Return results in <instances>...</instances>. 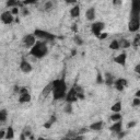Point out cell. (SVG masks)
I'll return each instance as SVG.
<instances>
[{"instance_id": "obj_9", "label": "cell", "mask_w": 140, "mask_h": 140, "mask_svg": "<svg viewBox=\"0 0 140 140\" xmlns=\"http://www.w3.org/2000/svg\"><path fill=\"white\" fill-rule=\"evenodd\" d=\"M140 28V18L138 19H130L128 23V30L130 32H137Z\"/></svg>"}, {"instance_id": "obj_40", "label": "cell", "mask_w": 140, "mask_h": 140, "mask_svg": "<svg viewBox=\"0 0 140 140\" xmlns=\"http://www.w3.org/2000/svg\"><path fill=\"white\" fill-rule=\"evenodd\" d=\"M107 36H108L107 33H101V35H100V37H98V38H100V39H104V38L107 37Z\"/></svg>"}, {"instance_id": "obj_41", "label": "cell", "mask_w": 140, "mask_h": 140, "mask_svg": "<svg viewBox=\"0 0 140 140\" xmlns=\"http://www.w3.org/2000/svg\"><path fill=\"white\" fill-rule=\"evenodd\" d=\"M86 131H88V128H82V129H80L79 131H77V134H78V135H82V134L86 133Z\"/></svg>"}, {"instance_id": "obj_47", "label": "cell", "mask_w": 140, "mask_h": 140, "mask_svg": "<svg viewBox=\"0 0 140 140\" xmlns=\"http://www.w3.org/2000/svg\"><path fill=\"white\" fill-rule=\"evenodd\" d=\"M76 54H77V51H76V49H72V51H71V55L75 56Z\"/></svg>"}, {"instance_id": "obj_13", "label": "cell", "mask_w": 140, "mask_h": 140, "mask_svg": "<svg viewBox=\"0 0 140 140\" xmlns=\"http://www.w3.org/2000/svg\"><path fill=\"white\" fill-rule=\"evenodd\" d=\"M85 18H86V20H89V21H93V20L95 19V9H94L93 7L86 10Z\"/></svg>"}, {"instance_id": "obj_44", "label": "cell", "mask_w": 140, "mask_h": 140, "mask_svg": "<svg viewBox=\"0 0 140 140\" xmlns=\"http://www.w3.org/2000/svg\"><path fill=\"white\" fill-rule=\"evenodd\" d=\"M13 91L16 93V92H20V86H18V85H14V89H13Z\"/></svg>"}, {"instance_id": "obj_11", "label": "cell", "mask_w": 140, "mask_h": 140, "mask_svg": "<svg viewBox=\"0 0 140 140\" xmlns=\"http://www.w3.org/2000/svg\"><path fill=\"white\" fill-rule=\"evenodd\" d=\"M20 69L22 70V72H24V73H28V72L32 71V66L25 60V58H22L21 65H20Z\"/></svg>"}, {"instance_id": "obj_2", "label": "cell", "mask_w": 140, "mask_h": 140, "mask_svg": "<svg viewBox=\"0 0 140 140\" xmlns=\"http://www.w3.org/2000/svg\"><path fill=\"white\" fill-rule=\"evenodd\" d=\"M48 53V48L46 44L43 42H36V44L31 48V55L34 56L35 58H43Z\"/></svg>"}, {"instance_id": "obj_36", "label": "cell", "mask_w": 140, "mask_h": 140, "mask_svg": "<svg viewBox=\"0 0 140 140\" xmlns=\"http://www.w3.org/2000/svg\"><path fill=\"white\" fill-rule=\"evenodd\" d=\"M117 135H118V139H123L126 136V133L125 131H121V133H118Z\"/></svg>"}, {"instance_id": "obj_38", "label": "cell", "mask_w": 140, "mask_h": 140, "mask_svg": "<svg viewBox=\"0 0 140 140\" xmlns=\"http://www.w3.org/2000/svg\"><path fill=\"white\" fill-rule=\"evenodd\" d=\"M135 72L138 73V75L140 76V64H138V65L135 67Z\"/></svg>"}, {"instance_id": "obj_24", "label": "cell", "mask_w": 140, "mask_h": 140, "mask_svg": "<svg viewBox=\"0 0 140 140\" xmlns=\"http://www.w3.org/2000/svg\"><path fill=\"white\" fill-rule=\"evenodd\" d=\"M122 119V115L119 114V113H114V114H112V116H111V121L112 122H119Z\"/></svg>"}, {"instance_id": "obj_50", "label": "cell", "mask_w": 140, "mask_h": 140, "mask_svg": "<svg viewBox=\"0 0 140 140\" xmlns=\"http://www.w3.org/2000/svg\"><path fill=\"white\" fill-rule=\"evenodd\" d=\"M37 140H47V139H45V138H42V137H39Z\"/></svg>"}, {"instance_id": "obj_16", "label": "cell", "mask_w": 140, "mask_h": 140, "mask_svg": "<svg viewBox=\"0 0 140 140\" xmlns=\"http://www.w3.org/2000/svg\"><path fill=\"white\" fill-rule=\"evenodd\" d=\"M53 88H54V86H53V82H51V83H48V84L44 88V90H43V92H42V96H43L44 98H45V97H47V96H48V94L53 91Z\"/></svg>"}, {"instance_id": "obj_39", "label": "cell", "mask_w": 140, "mask_h": 140, "mask_svg": "<svg viewBox=\"0 0 140 140\" xmlns=\"http://www.w3.org/2000/svg\"><path fill=\"white\" fill-rule=\"evenodd\" d=\"M135 126H136V122H129L128 125H127V128H133Z\"/></svg>"}, {"instance_id": "obj_3", "label": "cell", "mask_w": 140, "mask_h": 140, "mask_svg": "<svg viewBox=\"0 0 140 140\" xmlns=\"http://www.w3.org/2000/svg\"><path fill=\"white\" fill-rule=\"evenodd\" d=\"M138 18H140V0H134L131 2L130 19H138Z\"/></svg>"}, {"instance_id": "obj_10", "label": "cell", "mask_w": 140, "mask_h": 140, "mask_svg": "<svg viewBox=\"0 0 140 140\" xmlns=\"http://www.w3.org/2000/svg\"><path fill=\"white\" fill-rule=\"evenodd\" d=\"M114 85H115V88H116V90L117 91H123L124 90V88L127 85V80L126 79H124V78H121V79H117V80H115V83H114Z\"/></svg>"}, {"instance_id": "obj_49", "label": "cell", "mask_w": 140, "mask_h": 140, "mask_svg": "<svg viewBox=\"0 0 140 140\" xmlns=\"http://www.w3.org/2000/svg\"><path fill=\"white\" fill-rule=\"evenodd\" d=\"M76 26H77L76 24H73V27H72V30H73V31H77V27H76Z\"/></svg>"}, {"instance_id": "obj_30", "label": "cell", "mask_w": 140, "mask_h": 140, "mask_svg": "<svg viewBox=\"0 0 140 140\" xmlns=\"http://www.w3.org/2000/svg\"><path fill=\"white\" fill-rule=\"evenodd\" d=\"M21 14L23 16H26V15L30 14V11H28L27 8H21Z\"/></svg>"}, {"instance_id": "obj_48", "label": "cell", "mask_w": 140, "mask_h": 140, "mask_svg": "<svg viewBox=\"0 0 140 140\" xmlns=\"http://www.w3.org/2000/svg\"><path fill=\"white\" fill-rule=\"evenodd\" d=\"M60 140H72V138H68V137H65V138L60 139Z\"/></svg>"}, {"instance_id": "obj_43", "label": "cell", "mask_w": 140, "mask_h": 140, "mask_svg": "<svg viewBox=\"0 0 140 140\" xmlns=\"http://www.w3.org/2000/svg\"><path fill=\"white\" fill-rule=\"evenodd\" d=\"M72 140H83V136H81V135H79V136H77V137H75V138H72Z\"/></svg>"}, {"instance_id": "obj_7", "label": "cell", "mask_w": 140, "mask_h": 140, "mask_svg": "<svg viewBox=\"0 0 140 140\" xmlns=\"http://www.w3.org/2000/svg\"><path fill=\"white\" fill-rule=\"evenodd\" d=\"M105 27V24L103 22H95L92 24V33L97 37H100L101 32L103 31V28Z\"/></svg>"}, {"instance_id": "obj_12", "label": "cell", "mask_w": 140, "mask_h": 140, "mask_svg": "<svg viewBox=\"0 0 140 140\" xmlns=\"http://www.w3.org/2000/svg\"><path fill=\"white\" fill-rule=\"evenodd\" d=\"M126 58H127V54L126 53H122V54H119L118 56H116L114 58V61L118 65H122V66H125L126 64Z\"/></svg>"}, {"instance_id": "obj_33", "label": "cell", "mask_w": 140, "mask_h": 140, "mask_svg": "<svg viewBox=\"0 0 140 140\" xmlns=\"http://www.w3.org/2000/svg\"><path fill=\"white\" fill-rule=\"evenodd\" d=\"M19 12H20V9H19V8H13V9L11 10V13L13 14V15L19 14Z\"/></svg>"}, {"instance_id": "obj_8", "label": "cell", "mask_w": 140, "mask_h": 140, "mask_svg": "<svg viewBox=\"0 0 140 140\" xmlns=\"http://www.w3.org/2000/svg\"><path fill=\"white\" fill-rule=\"evenodd\" d=\"M0 19H1V21L2 23H5V24H10L13 22V14L11 13L10 11H5V12H2L1 15H0Z\"/></svg>"}, {"instance_id": "obj_19", "label": "cell", "mask_w": 140, "mask_h": 140, "mask_svg": "<svg viewBox=\"0 0 140 140\" xmlns=\"http://www.w3.org/2000/svg\"><path fill=\"white\" fill-rule=\"evenodd\" d=\"M31 101V95L30 93H25V94H22V95H20L19 97V102L20 103H28Z\"/></svg>"}, {"instance_id": "obj_4", "label": "cell", "mask_w": 140, "mask_h": 140, "mask_svg": "<svg viewBox=\"0 0 140 140\" xmlns=\"http://www.w3.org/2000/svg\"><path fill=\"white\" fill-rule=\"evenodd\" d=\"M34 35L35 37H39V38H43V39H46V41H53L56 38V36L54 34L46 31H43V30H35L34 31Z\"/></svg>"}, {"instance_id": "obj_31", "label": "cell", "mask_w": 140, "mask_h": 140, "mask_svg": "<svg viewBox=\"0 0 140 140\" xmlns=\"http://www.w3.org/2000/svg\"><path fill=\"white\" fill-rule=\"evenodd\" d=\"M96 82H97V83H103V82H104V80H103V78H102V76H101L100 71L97 72V77H96Z\"/></svg>"}, {"instance_id": "obj_51", "label": "cell", "mask_w": 140, "mask_h": 140, "mask_svg": "<svg viewBox=\"0 0 140 140\" xmlns=\"http://www.w3.org/2000/svg\"><path fill=\"white\" fill-rule=\"evenodd\" d=\"M139 79H140V76H139Z\"/></svg>"}, {"instance_id": "obj_52", "label": "cell", "mask_w": 140, "mask_h": 140, "mask_svg": "<svg viewBox=\"0 0 140 140\" xmlns=\"http://www.w3.org/2000/svg\"><path fill=\"white\" fill-rule=\"evenodd\" d=\"M93 140H95V139H93Z\"/></svg>"}, {"instance_id": "obj_34", "label": "cell", "mask_w": 140, "mask_h": 140, "mask_svg": "<svg viewBox=\"0 0 140 140\" xmlns=\"http://www.w3.org/2000/svg\"><path fill=\"white\" fill-rule=\"evenodd\" d=\"M6 135H7V130H1L0 131V139H3V138H6Z\"/></svg>"}, {"instance_id": "obj_6", "label": "cell", "mask_w": 140, "mask_h": 140, "mask_svg": "<svg viewBox=\"0 0 140 140\" xmlns=\"http://www.w3.org/2000/svg\"><path fill=\"white\" fill-rule=\"evenodd\" d=\"M23 44H24V46L27 47V48H32L34 45L36 44V41H35V36L34 34H27L24 36V38H23Z\"/></svg>"}, {"instance_id": "obj_17", "label": "cell", "mask_w": 140, "mask_h": 140, "mask_svg": "<svg viewBox=\"0 0 140 140\" xmlns=\"http://www.w3.org/2000/svg\"><path fill=\"white\" fill-rule=\"evenodd\" d=\"M70 15L72 18H78L80 15V7L79 6H75L73 8L70 9Z\"/></svg>"}, {"instance_id": "obj_27", "label": "cell", "mask_w": 140, "mask_h": 140, "mask_svg": "<svg viewBox=\"0 0 140 140\" xmlns=\"http://www.w3.org/2000/svg\"><path fill=\"white\" fill-rule=\"evenodd\" d=\"M133 46H135V47H138V46H140V35H137L135 37V39H134V42H133Z\"/></svg>"}, {"instance_id": "obj_25", "label": "cell", "mask_w": 140, "mask_h": 140, "mask_svg": "<svg viewBox=\"0 0 140 140\" xmlns=\"http://www.w3.org/2000/svg\"><path fill=\"white\" fill-rule=\"evenodd\" d=\"M7 119V111L6 109H1L0 111V122H6Z\"/></svg>"}, {"instance_id": "obj_5", "label": "cell", "mask_w": 140, "mask_h": 140, "mask_svg": "<svg viewBox=\"0 0 140 140\" xmlns=\"http://www.w3.org/2000/svg\"><path fill=\"white\" fill-rule=\"evenodd\" d=\"M78 100V92H77V89H76V85H73L71 89H70V91L67 93V95H66V101L67 103H73Z\"/></svg>"}, {"instance_id": "obj_1", "label": "cell", "mask_w": 140, "mask_h": 140, "mask_svg": "<svg viewBox=\"0 0 140 140\" xmlns=\"http://www.w3.org/2000/svg\"><path fill=\"white\" fill-rule=\"evenodd\" d=\"M53 95H54L55 100H61L63 97L67 95V84L64 78L61 79H57L53 81Z\"/></svg>"}, {"instance_id": "obj_42", "label": "cell", "mask_w": 140, "mask_h": 140, "mask_svg": "<svg viewBox=\"0 0 140 140\" xmlns=\"http://www.w3.org/2000/svg\"><path fill=\"white\" fill-rule=\"evenodd\" d=\"M51 127H52V124L49 122H47V123H45V124H44V128L48 129V128H51Z\"/></svg>"}, {"instance_id": "obj_35", "label": "cell", "mask_w": 140, "mask_h": 140, "mask_svg": "<svg viewBox=\"0 0 140 140\" xmlns=\"http://www.w3.org/2000/svg\"><path fill=\"white\" fill-rule=\"evenodd\" d=\"M56 121H57V118H56V116H55V115H53V116H51V119H49V123H51V124L53 125V124H54V123H56Z\"/></svg>"}, {"instance_id": "obj_32", "label": "cell", "mask_w": 140, "mask_h": 140, "mask_svg": "<svg viewBox=\"0 0 140 140\" xmlns=\"http://www.w3.org/2000/svg\"><path fill=\"white\" fill-rule=\"evenodd\" d=\"M133 105L134 106H140V98L135 97L134 101H133Z\"/></svg>"}, {"instance_id": "obj_26", "label": "cell", "mask_w": 140, "mask_h": 140, "mask_svg": "<svg viewBox=\"0 0 140 140\" xmlns=\"http://www.w3.org/2000/svg\"><path fill=\"white\" fill-rule=\"evenodd\" d=\"M53 7H54L53 2L52 1H47V2H45V5H44V10L45 11H51L53 9Z\"/></svg>"}, {"instance_id": "obj_18", "label": "cell", "mask_w": 140, "mask_h": 140, "mask_svg": "<svg viewBox=\"0 0 140 140\" xmlns=\"http://www.w3.org/2000/svg\"><path fill=\"white\" fill-rule=\"evenodd\" d=\"M102 127H103V122L100 121V122L93 123V124L90 126V129H92V130H94V131H98V130L102 129Z\"/></svg>"}, {"instance_id": "obj_15", "label": "cell", "mask_w": 140, "mask_h": 140, "mask_svg": "<svg viewBox=\"0 0 140 140\" xmlns=\"http://www.w3.org/2000/svg\"><path fill=\"white\" fill-rule=\"evenodd\" d=\"M104 82H105V84L106 85H114V83H115V80H114V76L113 75H111L109 72H106L105 73V80H104Z\"/></svg>"}, {"instance_id": "obj_28", "label": "cell", "mask_w": 140, "mask_h": 140, "mask_svg": "<svg viewBox=\"0 0 140 140\" xmlns=\"http://www.w3.org/2000/svg\"><path fill=\"white\" fill-rule=\"evenodd\" d=\"M65 113H67V114L72 113V105L70 104V103H68V104L65 106Z\"/></svg>"}, {"instance_id": "obj_45", "label": "cell", "mask_w": 140, "mask_h": 140, "mask_svg": "<svg viewBox=\"0 0 140 140\" xmlns=\"http://www.w3.org/2000/svg\"><path fill=\"white\" fill-rule=\"evenodd\" d=\"M20 140H26V136L24 135L23 133L21 134V136H20Z\"/></svg>"}, {"instance_id": "obj_37", "label": "cell", "mask_w": 140, "mask_h": 140, "mask_svg": "<svg viewBox=\"0 0 140 140\" xmlns=\"http://www.w3.org/2000/svg\"><path fill=\"white\" fill-rule=\"evenodd\" d=\"M20 95H22V94H25V93H27V89L26 88H21L20 89Z\"/></svg>"}, {"instance_id": "obj_22", "label": "cell", "mask_w": 140, "mask_h": 140, "mask_svg": "<svg viewBox=\"0 0 140 140\" xmlns=\"http://www.w3.org/2000/svg\"><path fill=\"white\" fill-rule=\"evenodd\" d=\"M111 109H112L114 113H119V112H121V109H122V103L121 102H116L112 106V108H111Z\"/></svg>"}, {"instance_id": "obj_29", "label": "cell", "mask_w": 140, "mask_h": 140, "mask_svg": "<svg viewBox=\"0 0 140 140\" xmlns=\"http://www.w3.org/2000/svg\"><path fill=\"white\" fill-rule=\"evenodd\" d=\"M73 39H75V42H76V44H78V45H80V46H81V45H83V39H82V38L80 37V36H79V35H76V36H75V38H73Z\"/></svg>"}, {"instance_id": "obj_46", "label": "cell", "mask_w": 140, "mask_h": 140, "mask_svg": "<svg viewBox=\"0 0 140 140\" xmlns=\"http://www.w3.org/2000/svg\"><path fill=\"white\" fill-rule=\"evenodd\" d=\"M135 96L136 97H138V98H140V90H138L137 92H136V94H135Z\"/></svg>"}, {"instance_id": "obj_20", "label": "cell", "mask_w": 140, "mask_h": 140, "mask_svg": "<svg viewBox=\"0 0 140 140\" xmlns=\"http://www.w3.org/2000/svg\"><path fill=\"white\" fill-rule=\"evenodd\" d=\"M14 137V130L13 128H12L11 126H9L7 128V135H6V139L7 140H11V139H13Z\"/></svg>"}, {"instance_id": "obj_14", "label": "cell", "mask_w": 140, "mask_h": 140, "mask_svg": "<svg viewBox=\"0 0 140 140\" xmlns=\"http://www.w3.org/2000/svg\"><path fill=\"white\" fill-rule=\"evenodd\" d=\"M122 127H123L122 123L121 122H116V123H114V124L109 127V130L113 131V133L118 134V133H121V131H122Z\"/></svg>"}, {"instance_id": "obj_23", "label": "cell", "mask_w": 140, "mask_h": 140, "mask_svg": "<svg viewBox=\"0 0 140 140\" xmlns=\"http://www.w3.org/2000/svg\"><path fill=\"white\" fill-rule=\"evenodd\" d=\"M119 45H121V47H123V48H129L131 46V43L129 42V41L123 38L121 42H119Z\"/></svg>"}, {"instance_id": "obj_21", "label": "cell", "mask_w": 140, "mask_h": 140, "mask_svg": "<svg viewBox=\"0 0 140 140\" xmlns=\"http://www.w3.org/2000/svg\"><path fill=\"white\" fill-rule=\"evenodd\" d=\"M109 48L113 49V51H117V49H119V48H121L119 42H118V41H116V39L112 41V42H111V44H109Z\"/></svg>"}]
</instances>
